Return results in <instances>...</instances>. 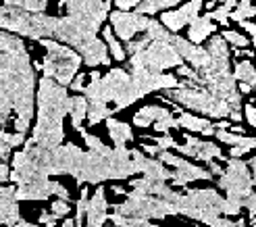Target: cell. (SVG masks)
<instances>
[{"label": "cell", "mask_w": 256, "mask_h": 227, "mask_svg": "<svg viewBox=\"0 0 256 227\" xmlns=\"http://www.w3.org/2000/svg\"><path fill=\"white\" fill-rule=\"evenodd\" d=\"M38 80L23 38L0 30V128H6L12 119L15 132H30L36 115Z\"/></svg>", "instance_id": "6da1fadb"}, {"label": "cell", "mask_w": 256, "mask_h": 227, "mask_svg": "<svg viewBox=\"0 0 256 227\" xmlns=\"http://www.w3.org/2000/svg\"><path fill=\"white\" fill-rule=\"evenodd\" d=\"M38 119L32 130V140L44 148H56L65 142V117L69 115V90L52 78L42 75L36 94Z\"/></svg>", "instance_id": "7a4b0ae2"}, {"label": "cell", "mask_w": 256, "mask_h": 227, "mask_svg": "<svg viewBox=\"0 0 256 227\" xmlns=\"http://www.w3.org/2000/svg\"><path fill=\"white\" fill-rule=\"evenodd\" d=\"M136 165L132 160V150L127 146H112L108 154H100L88 150L84 154L80 173L75 175V184L82 186H100L104 182H123L136 175Z\"/></svg>", "instance_id": "3957f363"}, {"label": "cell", "mask_w": 256, "mask_h": 227, "mask_svg": "<svg viewBox=\"0 0 256 227\" xmlns=\"http://www.w3.org/2000/svg\"><path fill=\"white\" fill-rule=\"evenodd\" d=\"M36 42L46 50L42 62L34 60L36 71H42V75H46V78H52L58 84L69 88V84L80 73V67L84 62L82 54L75 48L54 40V38H42V40H36Z\"/></svg>", "instance_id": "277c9868"}, {"label": "cell", "mask_w": 256, "mask_h": 227, "mask_svg": "<svg viewBox=\"0 0 256 227\" xmlns=\"http://www.w3.org/2000/svg\"><path fill=\"white\" fill-rule=\"evenodd\" d=\"M56 15H46V12H34L19 6H0V30L17 34L28 40H42V38H54L56 32Z\"/></svg>", "instance_id": "5b68a950"}, {"label": "cell", "mask_w": 256, "mask_h": 227, "mask_svg": "<svg viewBox=\"0 0 256 227\" xmlns=\"http://www.w3.org/2000/svg\"><path fill=\"white\" fill-rule=\"evenodd\" d=\"M162 96L171 100V102L179 104L182 108H190L192 112L208 119H229V112H232V106H229L227 100L214 96L212 92H208L204 86H177V88H169V90H162Z\"/></svg>", "instance_id": "8992f818"}, {"label": "cell", "mask_w": 256, "mask_h": 227, "mask_svg": "<svg viewBox=\"0 0 256 227\" xmlns=\"http://www.w3.org/2000/svg\"><path fill=\"white\" fill-rule=\"evenodd\" d=\"M223 204L225 198L216 190H186V194H179L177 215L210 227L223 217Z\"/></svg>", "instance_id": "52a82bcc"}, {"label": "cell", "mask_w": 256, "mask_h": 227, "mask_svg": "<svg viewBox=\"0 0 256 227\" xmlns=\"http://www.w3.org/2000/svg\"><path fill=\"white\" fill-rule=\"evenodd\" d=\"M127 200L123 204H112L114 212L127 217H140V219H150V221H160L167 219L171 215H177V208L173 202L164 198H158L154 194H146L142 190H134L127 192Z\"/></svg>", "instance_id": "ba28073f"}, {"label": "cell", "mask_w": 256, "mask_h": 227, "mask_svg": "<svg viewBox=\"0 0 256 227\" xmlns=\"http://www.w3.org/2000/svg\"><path fill=\"white\" fill-rule=\"evenodd\" d=\"M171 40H150V44L144 50L127 56L125 62L142 65L148 71H154V73H164L169 69H177L179 65H184V58L179 56V52L171 44Z\"/></svg>", "instance_id": "9c48e42d"}, {"label": "cell", "mask_w": 256, "mask_h": 227, "mask_svg": "<svg viewBox=\"0 0 256 227\" xmlns=\"http://www.w3.org/2000/svg\"><path fill=\"white\" fill-rule=\"evenodd\" d=\"M216 186L227 194V198H236L244 204V200L254 192V180H252V171L248 160L242 158H227L225 160V171L219 175Z\"/></svg>", "instance_id": "30bf717a"}, {"label": "cell", "mask_w": 256, "mask_h": 227, "mask_svg": "<svg viewBox=\"0 0 256 227\" xmlns=\"http://www.w3.org/2000/svg\"><path fill=\"white\" fill-rule=\"evenodd\" d=\"M158 158L164 162V165H169V167H173V186H177V188H186L188 184H192V182H204V180H212L214 175L210 173V169L206 167H198V165H194V162H190L186 156H177V154H173L171 150H160L158 152Z\"/></svg>", "instance_id": "8fae6325"}, {"label": "cell", "mask_w": 256, "mask_h": 227, "mask_svg": "<svg viewBox=\"0 0 256 227\" xmlns=\"http://www.w3.org/2000/svg\"><path fill=\"white\" fill-rule=\"evenodd\" d=\"M150 19L152 17L142 15V12H138V10H119V8H114V10L108 12V23H110L114 36H117L121 42H130L134 36L146 32Z\"/></svg>", "instance_id": "7c38bea8"}, {"label": "cell", "mask_w": 256, "mask_h": 227, "mask_svg": "<svg viewBox=\"0 0 256 227\" xmlns=\"http://www.w3.org/2000/svg\"><path fill=\"white\" fill-rule=\"evenodd\" d=\"M184 144H177V152L182 156H190V158H198L202 162H210V160H219L225 162L227 158L223 156V150L219 144L208 142V140H202V138L192 136L190 132L184 134Z\"/></svg>", "instance_id": "4fadbf2b"}, {"label": "cell", "mask_w": 256, "mask_h": 227, "mask_svg": "<svg viewBox=\"0 0 256 227\" xmlns=\"http://www.w3.org/2000/svg\"><path fill=\"white\" fill-rule=\"evenodd\" d=\"M198 15H202V6L194 4L192 0H186V2L179 4L177 8L158 12V21H160L169 32L179 34L184 28H188V25L194 21Z\"/></svg>", "instance_id": "5bb4252c"}, {"label": "cell", "mask_w": 256, "mask_h": 227, "mask_svg": "<svg viewBox=\"0 0 256 227\" xmlns=\"http://www.w3.org/2000/svg\"><path fill=\"white\" fill-rule=\"evenodd\" d=\"M132 160H134V165H136V171L142 173L144 178L160 180V182H171L173 180V169H169L160 158L148 156L144 150L132 148Z\"/></svg>", "instance_id": "9a60e30c"}, {"label": "cell", "mask_w": 256, "mask_h": 227, "mask_svg": "<svg viewBox=\"0 0 256 227\" xmlns=\"http://www.w3.org/2000/svg\"><path fill=\"white\" fill-rule=\"evenodd\" d=\"M106 190L100 186H96L94 196L90 198L88 202V210H86V225L84 227H104L106 219H108V200H106Z\"/></svg>", "instance_id": "2e32d148"}, {"label": "cell", "mask_w": 256, "mask_h": 227, "mask_svg": "<svg viewBox=\"0 0 256 227\" xmlns=\"http://www.w3.org/2000/svg\"><path fill=\"white\" fill-rule=\"evenodd\" d=\"M17 186H0V227L15 225L21 219L19 200L15 196Z\"/></svg>", "instance_id": "e0dca14e"}, {"label": "cell", "mask_w": 256, "mask_h": 227, "mask_svg": "<svg viewBox=\"0 0 256 227\" xmlns=\"http://www.w3.org/2000/svg\"><path fill=\"white\" fill-rule=\"evenodd\" d=\"M177 125H179L182 130L190 132V134H200V136H204V138H210V136H214V132H216L214 123H212L208 117L196 115V112H192V110L177 112Z\"/></svg>", "instance_id": "ac0fdd59"}, {"label": "cell", "mask_w": 256, "mask_h": 227, "mask_svg": "<svg viewBox=\"0 0 256 227\" xmlns=\"http://www.w3.org/2000/svg\"><path fill=\"white\" fill-rule=\"evenodd\" d=\"M15 196L17 200H48L52 194V180L50 178H44V180H36V182H30V184H21L17 186L15 190Z\"/></svg>", "instance_id": "d6986e66"}, {"label": "cell", "mask_w": 256, "mask_h": 227, "mask_svg": "<svg viewBox=\"0 0 256 227\" xmlns=\"http://www.w3.org/2000/svg\"><path fill=\"white\" fill-rule=\"evenodd\" d=\"M212 34H216V21L210 19L208 12H202V15H198L188 25V36L186 38L194 44H204Z\"/></svg>", "instance_id": "ffe728a7"}, {"label": "cell", "mask_w": 256, "mask_h": 227, "mask_svg": "<svg viewBox=\"0 0 256 227\" xmlns=\"http://www.w3.org/2000/svg\"><path fill=\"white\" fill-rule=\"evenodd\" d=\"M104 125H106V132L110 136V142L114 146H127V142H134V130H132L130 123L108 117V119H104Z\"/></svg>", "instance_id": "44dd1931"}, {"label": "cell", "mask_w": 256, "mask_h": 227, "mask_svg": "<svg viewBox=\"0 0 256 227\" xmlns=\"http://www.w3.org/2000/svg\"><path fill=\"white\" fill-rule=\"evenodd\" d=\"M169 108L167 106H162V104H148V106H142L138 112H134V125L140 130H144V128H152L160 117L164 115H169Z\"/></svg>", "instance_id": "7402d4cb"}, {"label": "cell", "mask_w": 256, "mask_h": 227, "mask_svg": "<svg viewBox=\"0 0 256 227\" xmlns=\"http://www.w3.org/2000/svg\"><path fill=\"white\" fill-rule=\"evenodd\" d=\"M88 98L86 94H73L69 96V119L73 130L80 134V130H84V121H88Z\"/></svg>", "instance_id": "603a6c76"}, {"label": "cell", "mask_w": 256, "mask_h": 227, "mask_svg": "<svg viewBox=\"0 0 256 227\" xmlns=\"http://www.w3.org/2000/svg\"><path fill=\"white\" fill-rule=\"evenodd\" d=\"M100 34H102V40H104V42H106V46H108L110 58H112V60H119V62H125V60H127L125 46L121 44V40H119V38L114 36L112 28H110V23H108V25H102Z\"/></svg>", "instance_id": "cb8c5ba5"}, {"label": "cell", "mask_w": 256, "mask_h": 227, "mask_svg": "<svg viewBox=\"0 0 256 227\" xmlns=\"http://www.w3.org/2000/svg\"><path fill=\"white\" fill-rule=\"evenodd\" d=\"M179 4H184V0H142L136 10L142 12V15H148V17H156L158 12L162 10H171Z\"/></svg>", "instance_id": "d4e9b609"}, {"label": "cell", "mask_w": 256, "mask_h": 227, "mask_svg": "<svg viewBox=\"0 0 256 227\" xmlns=\"http://www.w3.org/2000/svg\"><path fill=\"white\" fill-rule=\"evenodd\" d=\"M28 142V138H25L23 132H15V134H8L6 130L0 128V160H6L12 152V148L17 146H23Z\"/></svg>", "instance_id": "484cf974"}, {"label": "cell", "mask_w": 256, "mask_h": 227, "mask_svg": "<svg viewBox=\"0 0 256 227\" xmlns=\"http://www.w3.org/2000/svg\"><path fill=\"white\" fill-rule=\"evenodd\" d=\"M88 102H90V106H88V125L90 128L114 115V108L108 106L110 102H104V100H88Z\"/></svg>", "instance_id": "4316f807"}, {"label": "cell", "mask_w": 256, "mask_h": 227, "mask_svg": "<svg viewBox=\"0 0 256 227\" xmlns=\"http://www.w3.org/2000/svg\"><path fill=\"white\" fill-rule=\"evenodd\" d=\"M234 78L240 84H248L252 90H256V67L250 58H242L234 65Z\"/></svg>", "instance_id": "83f0119b"}, {"label": "cell", "mask_w": 256, "mask_h": 227, "mask_svg": "<svg viewBox=\"0 0 256 227\" xmlns=\"http://www.w3.org/2000/svg\"><path fill=\"white\" fill-rule=\"evenodd\" d=\"M108 219L117 227H160V225H154L150 219L127 217V215H119V212H112V215H108Z\"/></svg>", "instance_id": "f1b7e54d"}, {"label": "cell", "mask_w": 256, "mask_h": 227, "mask_svg": "<svg viewBox=\"0 0 256 227\" xmlns=\"http://www.w3.org/2000/svg\"><path fill=\"white\" fill-rule=\"evenodd\" d=\"M221 36L227 40L229 46H234V48H248L252 44L250 40V36L246 32H236V30H223Z\"/></svg>", "instance_id": "f546056e"}, {"label": "cell", "mask_w": 256, "mask_h": 227, "mask_svg": "<svg viewBox=\"0 0 256 227\" xmlns=\"http://www.w3.org/2000/svg\"><path fill=\"white\" fill-rule=\"evenodd\" d=\"M146 140H152L160 150H175L177 148V142L173 140V136L169 134H160V136H144Z\"/></svg>", "instance_id": "4dcf8cb0"}, {"label": "cell", "mask_w": 256, "mask_h": 227, "mask_svg": "<svg viewBox=\"0 0 256 227\" xmlns=\"http://www.w3.org/2000/svg\"><path fill=\"white\" fill-rule=\"evenodd\" d=\"M242 208H244V204H242L240 200L225 196V204H223V215L225 217H240L242 215Z\"/></svg>", "instance_id": "1f68e13d"}, {"label": "cell", "mask_w": 256, "mask_h": 227, "mask_svg": "<svg viewBox=\"0 0 256 227\" xmlns=\"http://www.w3.org/2000/svg\"><path fill=\"white\" fill-rule=\"evenodd\" d=\"M50 210H52L58 219H65V217H69V212H71V204H69V200L56 198V200H52V204H50Z\"/></svg>", "instance_id": "d6a6232c"}, {"label": "cell", "mask_w": 256, "mask_h": 227, "mask_svg": "<svg viewBox=\"0 0 256 227\" xmlns=\"http://www.w3.org/2000/svg\"><path fill=\"white\" fill-rule=\"evenodd\" d=\"M88 82H90V73H78V75L73 78V82L69 84V90H71V92H82V94H84Z\"/></svg>", "instance_id": "836d02e7"}, {"label": "cell", "mask_w": 256, "mask_h": 227, "mask_svg": "<svg viewBox=\"0 0 256 227\" xmlns=\"http://www.w3.org/2000/svg\"><path fill=\"white\" fill-rule=\"evenodd\" d=\"M240 23V28L244 30L248 36H250V40H252V46H254V50H256V23L252 21V19H246V21H238Z\"/></svg>", "instance_id": "e575fe53"}, {"label": "cell", "mask_w": 256, "mask_h": 227, "mask_svg": "<svg viewBox=\"0 0 256 227\" xmlns=\"http://www.w3.org/2000/svg\"><path fill=\"white\" fill-rule=\"evenodd\" d=\"M56 221H58V217L54 215L52 210H50V212L42 210V212H40V217H38V223H40L42 227H54V225H56Z\"/></svg>", "instance_id": "d590c367"}, {"label": "cell", "mask_w": 256, "mask_h": 227, "mask_svg": "<svg viewBox=\"0 0 256 227\" xmlns=\"http://www.w3.org/2000/svg\"><path fill=\"white\" fill-rule=\"evenodd\" d=\"M244 119L248 121L250 128L256 132V104H252V102L244 104Z\"/></svg>", "instance_id": "8d00e7d4"}, {"label": "cell", "mask_w": 256, "mask_h": 227, "mask_svg": "<svg viewBox=\"0 0 256 227\" xmlns=\"http://www.w3.org/2000/svg\"><path fill=\"white\" fill-rule=\"evenodd\" d=\"M140 2H142V0H112L114 8H119V10H136V6Z\"/></svg>", "instance_id": "74e56055"}, {"label": "cell", "mask_w": 256, "mask_h": 227, "mask_svg": "<svg viewBox=\"0 0 256 227\" xmlns=\"http://www.w3.org/2000/svg\"><path fill=\"white\" fill-rule=\"evenodd\" d=\"M252 148L248 146H229V156H236V158H242L244 154H248Z\"/></svg>", "instance_id": "f35d334b"}, {"label": "cell", "mask_w": 256, "mask_h": 227, "mask_svg": "<svg viewBox=\"0 0 256 227\" xmlns=\"http://www.w3.org/2000/svg\"><path fill=\"white\" fill-rule=\"evenodd\" d=\"M6 182H10V169L6 160H0V186H4Z\"/></svg>", "instance_id": "ab89813d"}, {"label": "cell", "mask_w": 256, "mask_h": 227, "mask_svg": "<svg viewBox=\"0 0 256 227\" xmlns=\"http://www.w3.org/2000/svg\"><path fill=\"white\" fill-rule=\"evenodd\" d=\"M140 150H144L148 156H158V152H160V148L156 144H140Z\"/></svg>", "instance_id": "60d3db41"}, {"label": "cell", "mask_w": 256, "mask_h": 227, "mask_svg": "<svg viewBox=\"0 0 256 227\" xmlns=\"http://www.w3.org/2000/svg\"><path fill=\"white\" fill-rule=\"evenodd\" d=\"M248 165H250V171H252V180H254V190H256V154L252 158H248Z\"/></svg>", "instance_id": "b9f144b4"}, {"label": "cell", "mask_w": 256, "mask_h": 227, "mask_svg": "<svg viewBox=\"0 0 256 227\" xmlns=\"http://www.w3.org/2000/svg\"><path fill=\"white\" fill-rule=\"evenodd\" d=\"M8 227H42L40 223H38V225H34V223H30V221H25V219H19L15 225H8Z\"/></svg>", "instance_id": "7bdbcfd3"}, {"label": "cell", "mask_w": 256, "mask_h": 227, "mask_svg": "<svg viewBox=\"0 0 256 227\" xmlns=\"http://www.w3.org/2000/svg\"><path fill=\"white\" fill-rule=\"evenodd\" d=\"M60 227H78V225H75V217H73V219H71V217H65V221H62Z\"/></svg>", "instance_id": "ee69618b"}, {"label": "cell", "mask_w": 256, "mask_h": 227, "mask_svg": "<svg viewBox=\"0 0 256 227\" xmlns=\"http://www.w3.org/2000/svg\"><path fill=\"white\" fill-rule=\"evenodd\" d=\"M112 192L117 194V196H127V190H123L121 186H112Z\"/></svg>", "instance_id": "f6af8a7d"}, {"label": "cell", "mask_w": 256, "mask_h": 227, "mask_svg": "<svg viewBox=\"0 0 256 227\" xmlns=\"http://www.w3.org/2000/svg\"><path fill=\"white\" fill-rule=\"evenodd\" d=\"M248 225H250V227H256V212H254V215H250V221H248Z\"/></svg>", "instance_id": "bcb514c9"}, {"label": "cell", "mask_w": 256, "mask_h": 227, "mask_svg": "<svg viewBox=\"0 0 256 227\" xmlns=\"http://www.w3.org/2000/svg\"><path fill=\"white\" fill-rule=\"evenodd\" d=\"M214 2H223V0H214Z\"/></svg>", "instance_id": "7dc6e473"}, {"label": "cell", "mask_w": 256, "mask_h": 227, "mask_svg": "<svg viewBox=\"0 0 256 227\" xmlns=\"http://www.w3.org/2000/svg\"><path fill=\"white\" fill-rule=\"evenodd\" d=\"M112 227H117V225H112Z\"/></svg>", "instance_id": "c3c4849f"}]
</instances>
